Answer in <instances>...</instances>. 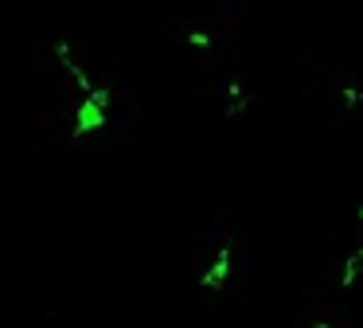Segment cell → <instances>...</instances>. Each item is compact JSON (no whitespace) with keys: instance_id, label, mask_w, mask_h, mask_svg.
<instances>
[{"instance_id":"1","label":"cell","mask_w":363,"mask_h":328,"mask_svg":"<svg viewBox=\"0 0 363 328\" xmlns=\"http://www.w3.org/2000/svg\"><path fill=\"white\" fill-rule=\"evenodd\" d=\"M230 266H235V250H230V246H219V254H215L211 270L203 273V289H223V285H227Z\"/></svg>"},{"instance_id":"2","label":"cell","mask_w":363,"mask_h":328,"mask_svg":"<svg viewBox=\"0 0 363 328\" xmlns=\"http://www.w3.org/2000/svg\"><path fill=\"white\" fill-rule=\"evenodd\" d=\"M359 273H363V246H359V250H352V254H344V270H340V285H344V289H352Z\"/></svg>"},{"instance_id":"3","label":"cell","mask_w":363,"mask_h":328,"mask_svg":"<svg viewBox=\"0 0 363 328\" xmlns=\"http://www.w3.org/2000/svg\"><path fill=\"white\" fill-rule=\"evenodd\" d=\"M359 223H363V203H359Z\"/></svg>"}]
</instances>
